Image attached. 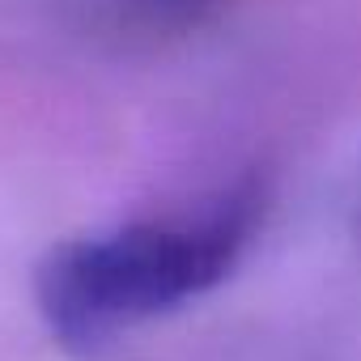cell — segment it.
Segmentation results:
<instances>
[{
	"mask_svg": "<svg viewBox=\"0 0 361 361\" xmlns=\"http://www.w3.org/2000/svg\"><path fill=\"white\" fill-rule=\"evenodd\" d=\"M264 213L268 183L247 174L196 213L145 217L56 243L35 268L39 314L64 348L94 353L217 289L243 264Z\"/></svg>",
	"mask_w": 361,
	"mask_h": 361,
	"instance_id": "6da1fadb",
	"label": "cell"
},
{
	"mask_svg": "<svg viewBox=\"0 0 361 361\" xmlns=\"http://www.w3.org/2000/svg\"><path fill=\"white\" fill-rule=\"evenodd\" d=\"M247 0H68L64 13L77 39L102 51H166L209 35Z\"/></svg>",
	"mask_w": 361,
	"mask_h": 361,
	"instance_id": "7a4b0ae2",
	"label": "cell"
}]
</instances>
